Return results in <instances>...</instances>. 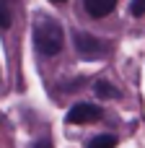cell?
Wrapping results in <instances>:
<instances>
[{
  "instance_id": "obj_11",
  "label": "cell",
  "mask_w": 145,
  "mask_h": 148,
  "mask_svg": "<svg viewBox=\"0 0 145 148\" xmlns=\"http://www.w3.org/2000/svg\"><path fill=\"white\" fill-rule=\"evenodd\" d=\"M0 3H5V0H0Z\"/></svg>"
},
{
  "instance_id": "obj_5",
  "label": "cell",
  "mask_w": 145,
  "mask_h": 148,
  "mask_svg": "<svg viewBox=\"0 0 145 148\" xmlns=\"http://www.w3.org/2000/svg\"><path fill=\"white\" fill-rule=\"evenodd\" d=\"M86 148H117V135H96L88 140Z\"/></svg>"
},
{
  "instance_id": "obj_6",
  "label": "cell",
  "mask_w": 145,
  "mask_h": 148,
  "mask_svg": "<svg viewBox=\"0 0 145 148\" xmlns=\"http://www.w3.org/2000/svg\"><path fill=\"white\" fill-rule=\"evenodd\" d=\"M93 88H96V94H99L101 99H117V96H119V91H117L109 81H96Z\"/></svg>"
},
{
  "instance_id": "obj_4",
  "label": "cell",
  "mask_w": 145,
  "mask_h": 148,
  "mask_svg": "<svg viewBox=\"0 0 145 148\" xmlns=\"http://www.w3.org/2000/svg\"><path fill=\"white\" fill-rule=\"evenodd\" d=\"M83 5H86L88 16H93V18H104V16H109V13L114 10L117 0H83Z\"/></svg>"
},
{
  "instance_id": "obj_2",
  "label": "cell",
  "mask_w": 145,
  "mask_h": 148,
  "mask_svg": "<svg viewBox=\"0 0 145 148\" xmlns=\"http://www.w3.org/2000/svg\"><path fill=\"white\" fill-rule=\"evenodd\" d=\"M73 44H75V49H78V55L83 60H99V57H104L109 52L104 39H99L93 34H88V31H80V29L73 31Z\"/></svg>"
},
{
  "instance_id": "obj_3",
  "label": "cell",
  "mask_w": 145,
  "mask_h": 148,
  "mask_svg": "<svg viewBox=\"0 0 145 148\" xmlns=\"http://www.w3.org/2000/svg\"><path fill=\"white\" fill-rule=\"evenodd\" d=\"M104 112L99 104H88V101H80V104H73L70 112H67V122L70 125H88V122H96L101 120Z\"/></svg>"
},
{
  "instance_id": "obj_9",
  "label": "cell",
  "mask_w": 145,
  "mask_h": 148,
  "mask_svg": "<svg viewBox=\"0 0 145 148\" xmlns=\"http://www.w3.org/2000/svg\"><path fill=\"white\" fill-rule=\"evenodd\" d=\"M29 148H52V140H49V138L44 135V138H39V140H34V143H31Z\"/></svg>"
},
{
  "instance_id": "obj_8",
  "label": "cell",
  "mask_w": 145,
  "mask_h": 148,
  "mask_svg": "<svg viewBox=\"0 0 145 148\" xmlns=\"http://www.w3.org/2000/svg\"><path fill=\"white\" fill-rule=\"evenodd\" d=\"M130 13H132L135 18L145 16V0H132V3H130Z\"/></svg>"
},
{
  "instance_id": "obj_1",
  "label": "cell",
  "mask_w": 145,
  "mask_h": 148,
  "mask_svg": "<svg viewBox=\"0 0 145 148\" xmlns=\"http://www.w3.org/2000/svg\"><path fill=\"white\" fill-rule=\"evenodd\" d=\"M34 44H36V52L44 55V57L60 55L62 52V44H65L62 26L52 16H36V23H34Z\"/></svg>"
},
{
  "instance_id": "obj_10",
  "label": "cell",
  "mask_w": 145,
  "mask_h": 148,
  "mask_svg": "<svg viewBox=\"0 0 145 148\" xmlns=\"http://www.w3.org/2000/svg\"><path fill=\"white\" fill-rule=\"evenodd\" d=\"M52 3H54V5H62V3H67V0H52Z\"/></svg>"
},
{
  "instance_id": "obj_7",
  "label": "cell",
  "mask_w": 145,
  "mask_h": 148,
  "mask_svg": "<svg viewBox=\"0 0 145 148\" xmlns=\"http://www.w3.org/2000/svg\"><path fill=\"white\" fill-rule=\"evenodd\" d=\"M5 29H10V10L5 3H0V31H5Z\"/></svg>"
}]
</instances>
